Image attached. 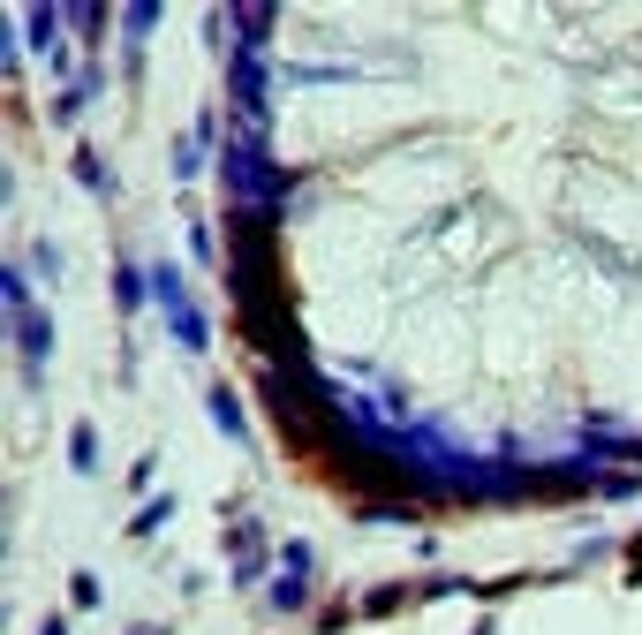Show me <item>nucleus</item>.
Returning <instances> with one entry per match:
<instances>
[{"label":"nucleus","instance_id":"1","mask_svg":"<svg viewBox=\"0 0 642 635\" xmlns=\"http://www.w3.org/2000/svg\"><path fill=\"white\" fill-rule=\"evenodd\" d=\"M235 242L288 394L446 499L642 462V8H272Z\"/></svg>","mask_w":642,"mask_h":635}]
</instances>
